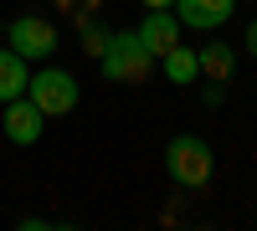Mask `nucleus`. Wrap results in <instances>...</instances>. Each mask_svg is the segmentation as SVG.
<instances>
[{
  "mask_svg": "<svg viewBox=\"0 0 257 231\" xmlns=\"http://www.w3.org/2000/svg\"><path fill=\"white\" fill-rule=\"evenodd\" d=\"M165 175L180 185V190H206L211 175H216V154L201 134H175L165 144Z\"/></svg>",
  "mask_w": 257,
  "mask_h": 231,
  "instance_id": "obj_1",
  "label": "nucleus"
},
{
  "mask_svg": "<svg viewBox=\"0 0 257 231\" xmlns=\"http://www.w3.org/2000/svg\"><path fill=\"white\" fill-rule=\"evenodd\" d=\"M98 67H103L108 82H144L155 72V57H149V47L139 41V31H113L103 57H98Z\"/></svg>",
  "mask_w": 257,
  "mask_h": 231,
  "instance_id": "obj_2",
  "label": "nucleus"
},
{
  "mask_svg": "<svg viewBox=\"0 0 257 231\" xmlns=\"http://www.w3.org/2000/svg\"><path fill=\"white\" fill-rule=\"evenodd\" d=\"M26 98H31L47 118H67V113H77L82 88H77V77H72L67 67H41V72H31V82H26Z\"/></svg>",
  "mask_w": 257,
  "mask_h": 231,
  "instance_id": "obj_3",
  "label": "nucleus"
},
{
  "mask_svg": "<svg viewBox=\"0 0 257 231\" xmlns=\"http://www.w3.org/2000/svg\"><path fill=\"white\" fill-rule=\"evenodd\" d=\"M57 41L62 36H57V26H52L47 16H16L11 26H6V47H16L26 62H47L57 52Z\"/></svg>",
  "mask_w": 257,
  "mask_h": 231,
  "instance_id": "obj_4",
  "label": "nucleus"
},
{
  "mask_svg": "<svg viewBox=\"0 0 257 231\" xmlns=\"http://www.w3.org/2000/svg\"><path fill=\"white\" fill-rule=\"evenodd\" d=\"M41 123H47V113H41L26 93L11 98V103H0V129H6V139H11V144H21V149L41 139Z\"/></svg>",
  "mask_w": 257,
  "mask_h": 231,
  "instance_id": "obj_5",
  "label": "nucleus"
},
{
  "mask_svg": "<svg viewBox=\"0 0 257 231\" xmlns=\"http://www.w3.org/2000/svg\"><path fill=\"white\" fill-rule=\"evenodd\" d=\"M231 11H237V0H175V16L185 31H216L231 21Z\"/></svg>",
  "mask_w": 257,
  "mask_h": 231,
  "instance_id": "obj_6",
  "label": "nucleus"
},
{
  "mask_svg": "<svg viewBox=\"0 0 257 231\" xmlns=\"http://www.w3.org/2000/svg\"><path fill=\"white\" fill-rule=\"evenodd\" d=\"M180 16H175V6H170V11H149L144 16V26H139V41H144V47H149V57H165L170 47H180Z\"/></svg>",
  "mask_w": 257,
  "mask_h": 231,
  "instance_id": "obj_7",
  "label": "nucleus"
},
{
  "mask_svg": "<svg viewBox=\"0 0 257 231\" xmlns=\"http://www.w3.org/2000/svg\"><path fill=\"white\" fill-rule=\"evenodd\" d=\"M26 82H31V62L21 57L16 47H0V103H11L26 93Z\"/></svg>",
  "mask_w": 257,
  "mask_h": 231,
  "instance_id": "obj_8",
  "label": "nucleus"
},
{
  "mask_svg": "<svg viewBox=\"0 0 257 231\" xmlns=\"http://www.w3.org/2000/svg\"><path fill=\"white\" fill-rule=\"evenodd\" d=\"M196 62H201V77L226 82L237 72V47H231V41H206V47H196Z\"/></svg>",
  "mask_w": 257,
  "mask_h": 231,
  "instance_id": "obj_9",
  "label": "nucleus"
},
{
  "mask_svg": "<svg viewBox=\"0 0 257 231\" xmlns=\"http://www.w3.org/2000/svg\"><path fill=\"white\" fill-rule=\"evenodd\" d=\"M165 82H175V88H190V82H201V62H196V47H170L165 57Z\"/></svg>",
  "mask_w": 257,
  "mask_h": 231,
  "instance_id": "obj_10",
  "label": "nucleus"
},
{
  "mask_svg": "<svg viewBox=\"0 0 257 231\" xmlns=\"http://www.w3.org/2000/svg\"><path fill=\"white\" fill-rule=\"evenodd\" d=\"M77 26H82V52H88V57H103L113 26H108V21H98V16H77Z\"/></svg>",
  "mask_w": 257,
  "mask_h": 231,
  "instance_id": "obj_11",
  "label": "nucleus"
},
{
  "mask_svg": "<svg viewBox=\"0 0 257 231\" xmlns=\"http://www.w3.org/2000/svg\"><path fill=\"white\" fill-rule=\"evenodd\" d=\"M201 103H206V108H221V103H226V82H211V77H206V88H201Z\"/></svg>",
  "mask_w": 257,
  "mask_h": 231,
  "instance_id": "obj_12",
  "label": "nucleus"
},
{
  "mask_svg": "<svg viewBox=\"0 0 257 231\" xmlns=\"http://www.w3.org/2000/svg\"><path fill=\"white\" fill-rule=\"evenodd\" d=\"M21 226H26V231H47L52 221H47V216H21Z\"/></svg>",
  "mask_w": 257,
  "mask_h": 231,
  "instance_id": "obj_13",
  "label": "nucleus"
},
{
  "mask_svg": "<svg viewBox=\"0 0 257 231\" xmlns=\"http://www.w3.org/2000/svg\"><path fill=\"white\" fill-rule=\"evenodd\" d=\"M247 57H257V21H247Z\"/></svg>",
  "mask_w": 257,
  "mask_h": 231,
  "instance_id": "obj_14",
  "label": "nucleus"
},
{
  "mask_svg": "<svg viewBox=\"0 0 257 231\" xmlns=\"http://www.w3.org/2000/svg\"><path fill=\"white\" fill-rule=\"evenodd\" d=\"M144 6H149V11H170V6H175V0H144Z\"/></svg>",
  "mask_w": 257,
  "mask_h": 231,
  "instance_id": "obj_15",
  "label": "nucleus"
}]
</instances>
